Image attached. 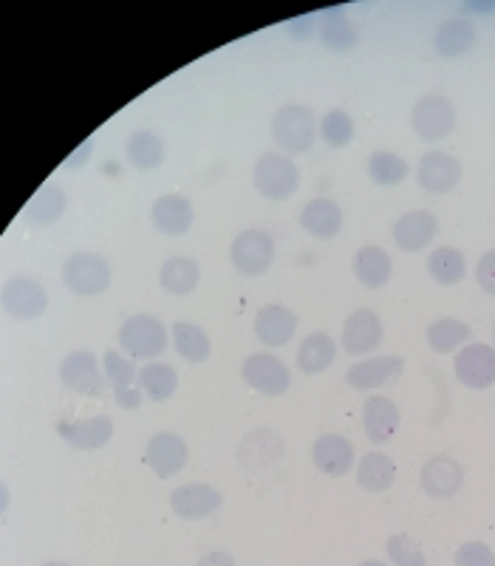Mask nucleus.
I'll list each match as a JSON object with an SVG mask.
<instances>
[{"label":"nucleus","instance_id":"f257e3e1","mask_svg":"<svg viewBox=\"0 0 495 566\" xmlns=\"http://www.w3.org/2000/svg\"><path fill=\"white\" fill-rule=\"evenodd\" d=\"M114 281V270H110L108 258L99 252L77 250L65 258L63 264V283L65 290H71L77 297H97L110 290Z\"/></svg>","mask_w":495,"mask_h":566},{"label":"nucleus","instance_id":"f03ea898","mask_svg":"<svg viewBox=\"0 0 495 566\" xmlns=\"http://www.w3.org/2000/svg\"><path fill=\"white\" fill-rule=\"evenodd\" d=\"M252 181H255L257 193L270 201H286L297 193L301 187V170L295 161L281 150H270L255 161L252 170Z\"/></svg>","mask_w":495,"mask_h":566},{"label":"nucleus","instance_id":"7ed1b4c3","mask_svg":"<svg viewBox=\"0 0 495 566\" xmlns=\"http://www.w3.org/2000/svg\"><path fill=\"white\" fill-rule=\"evenodd\" d=\"M315 114L301 103H286L272 116V139L286 154H306L315 145Z\"/></svg>","mask_w":495,"mask_h":566},{"label":"nucleus","instance_id":"20e7f679","mask_svg":"<svg viewBox=\"0 0 495 566\" xmlns=\"http://www.w3.org/2000/svg\"><path fill=\"white\" fill-rule=\"evenodd\" d=\"M168 326L154 315H134L119 328V346L136 360H154L168 348Z\"/></svg>","mask_w":495,"mask_h":566},{"label":"nucleus","instance_id":"39448f33","mask_svg":"<svg viewBox=\"0 0 495 566\" xmlns=\"http://www.w3.org/2000/svg\"><path fill=\"white\" fill-rule=\"evenodd\" d=\"M230 261L241 275H264L272 266V261H275V239H272L270 232L257 230V227L239 232L230 247Z\"/></svg>","mask_w":495,"mask_h":566},{"label":"nucleus","instance_id":"423d86ee","mask_svg":"<svg viewBox=\"0 0 495 566\" xmlns=\"http://www.w3.org/2000/svg\"><path fill=\"white\" fill-rule=\"evenodd\" d=\"M411 125L419 139L439 142L456 128V105L444 94H428L411 111Z\"/></svg>","mask_w":495,"mask_h":566},{"label":"nucleus","instance_id":"0eeeda50","mask_svg":"<svg viewBox=\"0 0 495 566\" xmlns=\"http://www.w3.org/2000/svg\"><path fill=\"white\" fill-rule=\"evenodd\" d=\"M246 386L255 388L257 394H266V397H281V394L289 391L292 386V371L289 366L275 357V354L257 352L250 354L241 366Z\"/></svg>","mask_w":495,"mask_h":566},{"label":"nucleus","instance_id":"6e6552de","mask_svg":"<svg viewBox=\"0 0 495 566\" xmlns=\"http://www.w3.org/2000/svg\"><path fill=\"white\" fill-rule=\"evenodd\" d=\"M0 303H3V312L14 321H38L49 310V292L32 277H12L3 283Z\"/></svg>","mask_w":495,"mask_h":566},{"label":"nucleus","instance_id":"1a4fd4ad","mask_svg":"<svg viewBox=\"0 0 495 566\" xmlns=\"http://www.w3.org/2000/svg\"><path fill=\"white\" fill-rule=\"evenodd\" d=\"M453 371H456V380L473 391L495 386V348L487 343H467L456 354Z\"/></svg>","mask_w":495,"mask_h":566},{"label":"nucleus","instance_id":"9d476101","mask_svg":"<svg viewBox=\"0 0 495 566\" xmlns=\"http://www.w3.org/2000/svg\"><path fill=\"white\" fill-rule=\"evenodd\" d=\"M60 380H63L65 388H71L74 394H83V397H105V391H108L97 357L91 352L65 354L63 363H60Z\"/></svg>","mask_w":495,"mask_h":566},{"label":"nucleus","instance_id":"9b49d317","mask_svg":"<svg viewBox=\"0 0 495 566\" xmlns=\"http://www.w3.org/2000/svg\"><path fill=\"white\" fill-rule=\"evenodd\" d=\"M419 484L431 499H453L464 484V468L451 453H436L419 470Z\"/></svg>","mask_w":495,"mask_h":566},{"label":"nucleus","instance_id":"f8f14e48","mask_svg":"<svg viewBox=\"0 0 495 566\" xmlns=\"http://www.w3.org/2000/svg\"><path fill=\"white\" fill-rule=\"evenodd\" d=\"M57 437L74 451H99L114 439V422L103 413L88 419H60Z\"/></svg>","mask_w":495,"mask_h":566},{"label":"nucleus","instance_id":"ddd939ff","mask_svg":"<svg viewBox=\"0 0 495 566\" xmlns=\"http://www.w3.org/2000/svg\"><path fill=\"white\" fill-rule=\"evenodd\" d=\"M187 459H190L187 442L173 431L156 433V437H150V442L145 444V464H148L159 479L176 476L179 470H185Z\"/></svg>","mask_w":495,"mask_h":566},{"label":"nucleus","instance_id":"4468645a","mask_svg":"<svg viewBox=\"0 0 495 566\" xmlns=\"http://www.w3.org/2000/svg\"><path fill=\"white\" fill-rule=\"evenodd\" d=\"M221 504H224V493L204 482L181 484V488H176L173 493H170V510H173L179 518H185V522L207 518V515L215 513Z\"/></svg>","mask_w":495,"mask_h":566},{"label":"nucleus","instance_id":"2eb2a0df","mask_svg":"<svg viewBox=\"0 0 495 566\" xmlns=\"http://www.w3.org/2000/svg\"><path fill=\"white\" fill-rule=\"evenodd\" d=\"M417 181L428 193H451V190L459 187V181H462V165H459L456 156L444 154V150H431V154H424L422 161H419Z\"/></svg>","mask_w":495,"mask_h":566},{"label":"nucleus","instance_id":"dca6fc26","mask_svg":"<svg viewBox=\"0 0 495 566\" xmlns=\"http://www.w3.org/2000/svg\"><path fill=\"white\" fill-rule=\"evenodd\" d=\"M193 205L190 199L181 193H165L154 201L150 207V224L161 232V235H170V239H179L185 232H190L193 227Z\"/></svg>","mask_w":495,"mask_h":566},{"label":"nucleus","instance_id":"f3484780","mask_svg":"<svg viewBox=\"0 0 495 566\" xmlns=\"http://www.w3.org/2000/svg\"><path fill=\"white\" fill-rule=\"evenodd\" d=\"M105 374H108V382L114 386V399L125 411H136L141 408V388H139V374H136L134 363L119 352H108L103 357Z\"/></svg>","mask_w":495,"mask_h":566},{"label":"nucleus","instance_id":"a211bd4d","mask_svg":"<svg viewBox=\"0 0 495 566\" xmlns=\"http://www.w3.org/2000/svg\"><path fill=\"white\" fill-rule=\"evenodd\" d=\"M382 337H386V328H382L380 315L373 310H357L343 326V348L354 357L371 354L380 346Z\"/></svg>","mask_w":495,"mask_h":566},{"label":"nucleus","instance_id":"6ab92c4d","mask_svg":"<svg viewBox=\"0 0 495 566\" xmlns=\"http://www.w3.org/2000/svg\"><path fill=\"white\" fill-rule=\"evenodd\" d=\"M439 235V219L428 210H411L393 224V241L402 252H422Z\"/></svg>","mask_w":495,"mask_h":566},{"label":"nucleus","instance_id":"aec40b11","mask_svg":"<svg viewBox=\"0 0 495 566\" xmlns=\"http://www.w3.org/2000/svg\"><path fill=\"white\" fill-rule=\"evenodd\" d=\"M312 462L323 476L340 479L354 468V444L340 433H323L312 444Z\"/></svg>","mask_w":495,"mask_h":566},{"label":"nucleus","instance_id":"412c9836","mask_svg":"<svg viewBox=\"0 0 495 566\" xmlns=\"http://www.w3.org/2000/svg\"><path fill=\"white\" fill-rule=\"evenodd\" d=\"M406 371V360L402 357H368L362 363H354L346 374V382L357 391H371V388L388 386L399 377V374Z\"/></svg>","mask_w":495,"mask_h":566},{"label":"nucleus","instance_id":"4be33fe9","mask_svg":"<svg viewBox=\"0 0 495 566\" xmlns=\"http://www.w3.org/2000/svg\"><path fill=\"white\" fill-rule=\"evenodd\" d=\"M295 332H297V315L292 310H286V306L272 303V306H264V310L255 315V337L264 343V346L270 348L286 346V343L295 337Z\"/></svg>","mask_w":495,"mask_h":566},{"label":"nucleus","instance_id":"5701e85b","mask_svg":"<svg viewBox=\"0 0 495 566\" xmlns=\"http://www.w3.org/2000/svg\"><path fill=\"white\" fill-rule=\"evenodd\" d=\"M402 411L393 399L388 397H368L362 406V428H366L368 442L382 444L397 433Z\"/></svg>","mask_w":495,"mask_h":566},{"label":"nucleus","instance_id":"b1692460","mask_svg":"<svg viewBox=\"0 0 495 566\" xmlns=\"http://www.w3.org/2000/svg\"><path fill=\"white\" fill-rule=\"evenodd\" d=\"M301 227L309 232L312 239H320V241L335 239V235H340V230H343L340 205L331 199H326V196H320V199H312L309 205L301 210Z\"/></svg>","mask_w":495,"mask_h":566},{"label":"nucleus","instance_id":"393cba45","mask_svg":"<svg viewBox=\"0 0 495 566\" xmlns=\"http://www.w3.org/2000/svg\"><path fill=\"white\" fill-rule=\"evenodd\" d=\"M351 270L362 286H368V290H380V286H386V283L391 281L393 261L382 247L368 244L362 247V250H357V255H354L351 261Z\"/></svg>","mask_w":495,"mask_h":566},{"label":"nucleus","instance_id":"a878e982","mask_svg":"<svg viewBox=\"0 0 495 566\" xmlns=\"http://www.w3.org/2000/svg\"><path fill=\"white\" fill-rule=\"evenodd\" d=\"M125 156L136 170H156L165 165V139L156 130H134L125 142Z\"/></svg>","mask_w":495,"mask_h":566},{"label":"nucleus","instance_id":"bb28decb","mask_svg":"<svg viewBox=\"0 0 495 566\" xmlns=\"http://www.w3.org/2000/svg\"><path fill=\"white\" fill-rule=\"evenodd\" d=\"M159 281H161V290L170 292L176 297H185L199 286L201 281V266L196 264L193 258H185V255H176L168 258L165 264H161L159 272Z\"/></svg>","mask_w":495,"mask_h":566},{"label":"nucleus","instance_id":"cd10ccee","mask_svg":"<svg viewBox=\"0 0 495 566\" xmlns=\"http://www.w3.org/2000/svg\"><path fill=\"white\" fill-rule=\"evenodd\" d=\"M473 43H476V29H473V23L464 18L444 20L442 27L436 29V34H433L436 52L447 60L467 54L470 49H473Z\"/></svg>","mask_w":495,"mask_h":566},{"label":"nucleus","instance_id":"c85d7f7f","mask_svg":"<svg viewBox=\"0 0 495 566\" xmlns=\"http://www.w3.org/2000/svg\"><path fill=\"white\" fill-rule=\"evenodd\" d=\"M69 210V196L60 190L57 185H45L40 187L38 193L32 196L27 207H23V219L29 224H38V227H49Z\"/></svg>","mask_w":495,"mask_h":566},{"label":"nucleus","instance_id":"c756f323","mask_svg":"<svg viewBox=\"0 0 495 566\" xmlns=\"http://www.w3.org/2000/svg\"><path fill=\"white\" fill-rule=\"evenodd\" d=\"M397 482V464L388 453H366L360 459V468H357V484H360L366 493H386L391 490V484Z\"/></svg>","mask_w":495,"mask_h":566},{"label":"nucleus","instance_id":"7c9ffc66","mask_svg":"<svg viewBox=\"0 0 495 566\" xmlns=\"http://www.w3.org/2000/svg\"><path fill=\"white\" fill-rule=\"evenodd\" d=\"M337 357V343L326 332H312L297 348V368L303 374H323Z\"/></svg>","mask_w":495,"mask_h":566},{"label":"nucleus","instance_id":"2f4dec72","mask_svg":"<svg viewBox=\"0 0 495 566\" xmlns=\"http://www.w3.org/2000/svg\"><path fill=\"white\" fill-rule=\"evenodd\" d=\"M473 340V328L459 317H439L428 326V346L436 354H451Z\"/></svg>","mask_w":495,"mask_h":566},{"label":"nucleus","instance_id":"473e14b6","mask_svg":"<svg viewBox=\"0 0 495 566\" xmlns=\"http://www.w3.org/2000/svg\"><path fill=\"white\" fill-rule=\"evenodd\" d=\"M320 38L326 49L346 54L357 45V27L348 20L343 9H326L320 14Z\"/></svg>","mask_w":495,"mask_h":566},{"label":"nucleus","instance_id":"72a5a7b5","mask_svg":"<svg viewBox=\"0 0 495 566\" xmlns=\"http://www.w3.org/2000/svg\"><path fill=\"white\" fill-rule=\"evenodd\" d=\"M170 335H173L176 352H179V357H185L187 363H204L207 357H210V335H207L201 326H196V323L176 321L173 328H170Z\"/></svg>","mask_w":495,"mask_h":566},{"label":"nucleus","instance_id":"f704fd0d","mask_svg":"<svg viewBox=\"0 0 495 566\" xmlns=\"http://www.w3.org/2000/svg\"><path fill=\"white\" fill-rule=\"evenodd\" d=\"M428 272L442 286H453V283H462L467 277V258L456 247H439L428 258Z\"/></svg>","mask_w":495,"mask_h":566},{"label":"nucleus","instance_id":"c9c22d12","mask_svg":"<svg viewBox=\"0 0 495 566\" xmlns=\"http://www.w3.org/2000/svg\"><path fill=\"white\" fill-rule=\"evenodd\" d=\"M139 388L148 394L154 402H168L179 391V374L168 363H148L139 371Z\"/></svg>","mask_w":495,"mask_h":566},{"label":"nucleus","instance_id":"e433bc0d","mask_svg":"<svg viewBox=\"0 0 495 566\" xmlns=\"http://www.w3.org/2000/svg\"><path fill=\"white\" fill-rule=\"evenodd\" d=\"M368 176L380 187H397L399 181H406L408 161L391 150H373L368 159Z\"/></svg>","mask_w":495,"mask_h":566},{"label":"nucleus","instance_id":"4c0bfd02","mask_svg":"<svg viewBox=\"0 0 495 566\" xmlns=\"http://www.w3.org/2000/svg\"><path fill=\"white\" fill-rule=\"evenodd\" d=\"M317 134H320V139L326 142V145H331V148H348V145L354 142L351 116H348L343 108L328 111V114L320 119Z\"/></svg>","mask_w":495,"mask_h":566},{"label":"nucleus","instance_id":"58836bf2","mask_svg":"<svg viewBox=\"0 0 495 566\" xmlns=\"http://www.w3.org/2000/svg\"><path fill=\"white\" fill-rule=\"evenodd\" d=\"M386 553L393 566H428V558H424L422 547H419L417 541L406 533L391 535L386 544Z\"/></svg>","mask_w":495,"mask_h":566},{"label":"nucleus","instance_id":"ea45409f","mask_svg":"<svg viewBox=\"0 0 495 566\" xmlns=\"http://www.w3.org/2000/svg\"><path fill=\"white\" fill-rule=\"evenodd\" d=\"M272 439H275V433L272 431H257V433H252V437H246L244 442H241V457H239L241 464L250 470H261V468H266V464L275 462L272 457H266V451H270V448H264V444H270ZM270 453H281V451H270Z\"/></svg>","mask_w":495,"mask_h":566},{"label":"nucleus","instance_id":"a19ab883","mask_svg":"<svg viewBox=\"0 0 495 566\" xmlns=\"http://www.w3.org/2000/svg\"><path fill=\"white\" fill-rule=\"evenodd\" d=\"M456 566H495V553L482 544V541H467L456 549V558H453Z\"/></svg>","mask_w":495,"mask_h":566},{"label":"nucleus","instance_id":"79ce46f5","mask_svg":"<svg viewBox=\"0 0 495 566\" xmlns=\"http://www.w3.org/2000/svg\"><path fill=\"white\" fill-rule=\"evenodd\" d=\"M476 283L495 297V250H487L476 264Z\"/></svg>","mask_w":495,"mask_h":566},{"label":"nucleus","instance_id":"37998d69","mask_svg":"<svg viewBox=\"0 0 495 566\" xmlns=\"http://www.w3.org/2000/svg\"><path fill=\"white\" fill-rule=\"evenodd\" d=\"M196 566H235V558L224 549H215V553H207Z\"/></svg>","mask_w":495,"mask_h":566},{"label":"nucleus","instance_id":"c03bdc74","mask_svg":"<svg viewBox=\"0 0 495 566\" xmlns=\"http://www.w3.org/2000/svg\"><path fill=\"white\" fill-rule=\"evenodd\" d=\"M91 150H94V145H91V142H83V145H80V150H74V154H71V159L65 161V168L69 170H74V168H80V165H83V156H91Z\"/></svg>","mask_w":495,"mask_h":566},{"label":"nucleus","instance_id":"a18cd8bd","mask_svg":"<svg viewBox=\"0 0 495 566\" xmlns=\"http://www.w3.org/2000/svg\"><path fill=\"white\" fill-rule=\"evenodd\" d=\"M360 566H388V564H382V560H362Z\"/></svg>","mask_w":495,"mask_h":566},{"label":"nucleus","instance_id":"49530a36","mask_svg":"<svg viewBox=\"0 0 495 566\" xmlns=\"http://www.w3.org/2000/svg\"><path fill=\"white\" fill-rule=\"evenodd\" d=\"M43 566H71V564H65V560H49V564H43Z\"/></svg>","mask_w":495,"mask_h":566},{"label":"nucleus","instance_id":"de8ad7c7","mask_svg":"<svg viewBox=\"0 0 495 566\" xmlns=\"http://www.w3.org/2000/svg\"><path fill=\"white\" fill-rule=\"evenodd\" d=\"M493 335H495V326H493Z\"/></svg>","mask_w":495,"mask_h":566}]
</instances>
